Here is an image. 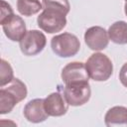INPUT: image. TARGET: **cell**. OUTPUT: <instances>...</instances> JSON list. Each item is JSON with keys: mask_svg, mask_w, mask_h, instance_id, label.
Listing matches in <instances>:
<instances>
[{"mask_svg": "<svg viewBox=\"0 0 127 127\" xmlns=\"http://www.w3.org/2000/svg\"><path fill=\"white\" fill-rule=\"evenodd\" d=\"M28 90L26 84L19 78H13L5 87L0 89V114L10 113L16 104L24 100L27 96Z\"/></svg>", "mask_w": 127, "mask_h": 127, "instance_id": "1", "label": "cell"}, {"mask_svg": "<svg viewBox=\"0 0 127 127\" xmlns=\"http://www.w3.org/2000/svg\"><path fill=\"white\" fill-rule=\"evenodd\" d=\"M88 75L95 81H105L113 73L111 60L102 53L92 54L85 63Z\"/></svg>", "mask_w": 127, "mask_h": 127, "instance_id": "2", "label": "cell"}, {"mask_svg": "<svg viewBox=\"0 0 127 127\" xmlns=\"http://www.w3.org/2000/svg\"><path fill=\"white\" fill-rule=\"evenodd\" d=\"M51 48L60 58H70L79 52L80 42L75 35L63 33L52 38Z\"/></svg>", "mask_w": 127, "mask_h": 127, "instance_id": "3", "label": "cell"}, {"mask_svg": "<svg viewBox=\"0 0 127 127\" xmlns=\"http://www.w3.org/2000/svg\"><path fill=\"white\" fill-rule=\"evenodd\" d=\"M63 93L68 105L81 106L89 100L91 89L88 81H79L64 84Z\"/></svg>", "mask_w": 127, "mask_h": 127, "instance_id": "4", "label": "cell"}, {"mask_svg": "<svg viewBox=\"0 0 127 127\" xmlns=\"http://www.w3.org/2000/svg\"><path fill=\"white\" fill-rule=\"evenodd\" d=\"M65 14L53 9H43V12L38 16L37 23L43 31L54 34L61 32L66 25Z\"/></svg>", "mask_w": 127, "mask_h": 127, "instance_id": "5", "label": "cell"}, {"mask_svg": "<svg viewBox=\"0 0 127 127\" xmlns=\"http://www.w3.org/2000/svg\"><path fill=\"white\" fill-rule=\"evenodd\" d=\"M46 36L38 30L27 31L23 38L19 41V47L21 52L28 57L40 54L46 47Z\"/></svg>", "mask_w": 127, "mask_h": 127, "instance_id": "6", "label": "cell"}, {"mask_svg": "<svg viewBox=\"0 0 127 127\" xmlns=\"http://www.w3.org/2000/svg\"><path fill=\"white\" fill-rule=\"evenodd\" d=\"M84 42L86 46L92 51H102L109 43V37L107 31L99 26H93L88 28L84 33Z\"/></svg>", "mask_w": 127, "mask_h": 127, "instance_id": "7", "label": "cell"}, {"mask_svg": "<svg viewBox=\"0 0 127 127\" xmlns=\"http://www.w3.org/2000/svg\"><path fill=\"white\" fill-rule=\"evenodd\" d=\"M61 76L64 84L79 81H88L89 78L85 64L81 62H72L67 64L65 66H64Z\"/></svg>", "mask_w": 127, "mask_h": 127, "instance_id": "8", "label": "cell"}, {"mask_svg": "<svg viewBox=\"0 0 127 127\" xmlns=\"http://www.w3.org/2000/svg\"><path fill=\"white\" fill-rule=\"evenodd\" d=\"M44 106L49 116L60 117L66 113L68 104L64 95L59 92H53L44 99Z\"/></svg>", "mask_w": 127, "mask_h": 127, "instance_id": "9", "label": "cell"}, {"mask_svg": "<svg viewBox=\"0 0 127 127\" xmlns=\"http://www.w3.org/2000/svg\"><path fill=\"white\" fill-rule=\"evenodd\" d=\"M2 29L5 36L13 42H19L27 32L24 20L15 14L2 24Z\"/></svg>", "mask_w": 127, "mask_h": 127, "instance_id": "10", "label": "cell"}, {"mask_svg": "<svg viewBox=\"0 0 127 127\" xmlns=\"http://www.w3.org/2000/svg\"><path fill=\"white\" fill-rule=\"evenodd\" d=\"M23 114L25 118L32 123L43 122L49 117L44 106V99L42 98H35L33 100H30L25 105Z\"/></svg>", "mask_w": 127, "mask_h": 127, "instance_id": "11", "label": "cell"}, {"mask_svg": "<svg viewBox=\"0 0 127 127\" xmlns=\"http://www.w3.org/2000/svg\"><path fill=\"white\" fill-rule=\"evenodd\" d=\"M105 125L111 126H127V108L124 106L111 107L104 116Z\"/></svg>", "mask_w": 127, "mask_h": 127, "instance_id": "12", "label": "cell"}, {"mask_svg": "<svg viewBox=\"0 0 127 127\" xmlns=\"http://www.w3.org/2000/svg\"><path fill=\"white\" fill-rule=\"evenodd\" d=\"M108 37L111 42L117 45L127 44V23L124 21H117L113 23L108 31Z\"/></svg>", "mask_w": 127, "mask_h": 127, "instance_id": "13", "label": "cell"}, {"mask_svg": "<svg viewBox=\"0 0 127 127\" xmlns=\"http://www.w3.org/2000/svg\"><path fill=\"white\" fill-rule=\"evenodd\" d=\"M43 9L40 0H17V10L21 15L30 17Z\"/></svg>", "mask_w": 127, "mask_h": 127, "instance_id": "14", "label": "cell"}, {"mask_svg": "<svg viewBox=\"0 0 127 127\" xmlns=\"http://www.w3.org/2000/svg\"><path fill=\"white\" fill-rule=\"evenodd\" d=\"M43 9H53L67 15L70 10L68 0H43Z\"/></svg>", "mask_w": 127, "mask_h": 127, "instance_id": "15", "label": "cell"}, {"mask_svg": "<svg viewBox=\"0 0 127 127\" xmlns=\"http://www.w3.org/2000/svg\"><path fill=\"white\" fill-rule=\"evenodd\" d=\"M14 78L13 68L11 64L5 61L4 59L1 60V65H0V87H3L10 83Z\"/></svg>", "mask_w": 127, "mask_h": 127, "instance_id": "16", "label": "cell"}, {"mask_svg": "<svg viewBox=\"0 0 127 127\" xmlns=\"http://www.w3.org/2000/svg\"><path fill=\"white\" fill-rule=\"evenodd\" d=\"M13 9L10 4L5 2L4 0H1V14H0V24H4L11 16H13Z\"/></svg>", "mask_w": 127, "mask_h": 127, "instance_id": "17", "label": "cell"}, {"mask_svg": "<svg viewBox=\"0 0 127 127\" xmlns=\"http://www.w3.org/2000/svg\"><path fill=\"white\" fill-rule=\"evenodd\" d=\"M119 79L120 82L122 83V85H124L125 87H127V63H125L119 72Z\"/></svg>", "mask_w": 127, "mask_h": 127, "instance_id": "18", "label": "cell"}, {"mask_svg": "<svg viewBox=\"0 0 127 127\" xmlns=\"http://www.w3.org/2000/svg\"><path fill=\"white\" fill-rule=\"evenodd\" d=\"M124 12H125V14L127 16V1L125 2V5H124Z\"/></svg>", "mask_w": 127, "mask_h": 127, "instance_id": "19", "label": "cell"}, {"mask_svg": "<svg viewBox=\"0 0 127 127\" xmlns=\"http://www.w3.org/2000/svg\"><path fill=\"white\" fill-rule=\"evenodd\" d=\"M126 1H127V0H126Z\"/></svg>", "mask_w": 127, "mask_h": 127, "instance_id": "20", "label": "cell"}]
</instances>
